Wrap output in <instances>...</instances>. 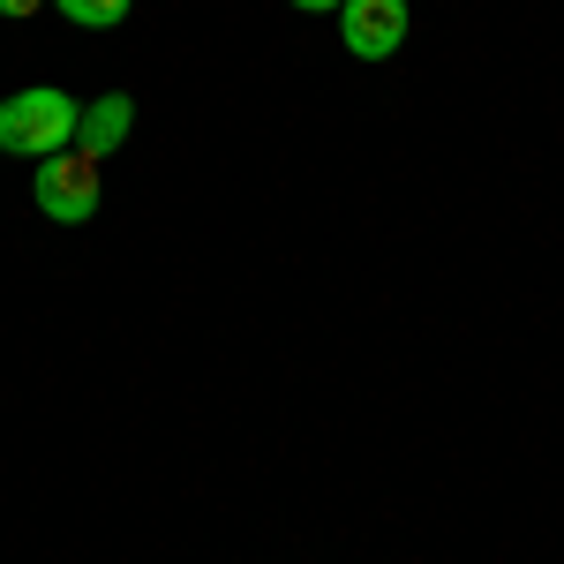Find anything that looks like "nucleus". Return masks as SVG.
Here are the masks:
<instances>
[{"mask_svg":"<svg viewBox=\"0 0 564 564\" xmlns=\"http://www.w3.org/2000/svg\"><path fill=\"white\" fill-rule=\"evenodd\" d=\"M76 121H84V106L68 98V90H15V98H0V151L8 159H53V151H76Z\"/></svg>","mask_w":564,"mask_h":564,"instance_id":"1","label":"nucleus"},{"mask_svg":"<svg viewBox=\"0 0 564 564\" xmlns=\"http://www.w3.org/2000/svg\"><path fill=\"white\" fill-rule=\"evenodd\" d=\"M294 8H302V15H339L347 0H294Z\"/></svg>","mask_w":564,"mask_h":564,"instance_id":"7","label":"nucleus"},{"mask_svg":"<svg viewBox=\"0 0 564 564\" xmlns=\"http://www.w3.org/2000/svg\"><path fill=\"white\" fill-rule=\"evenodd\" d=\"M76 31H113V23H129V0H53Z\"/></svg>","mask_w":564,"mask_h":564,"instance_id":"5","label":"nucleus"},{"mask_svg":"<svg viewBox=\"0 0 564 564\" xmlns=\"http://www.w3.org/2000/svg\"><path fill=\"white\" fill-rule=\"evenodd\" d=\"M39 8H45V0H0V15H8V23H31Z\"/></svg>","mask_w":564,"mask_h":564,"instance_id":"6","label":"nucleus"},{"mask_svg":"<svg viewBox=\"0 0 564 564\" xmlns=\"http://www.w3.org/2000/svg\"><path fill=\"white\" fill-rule=\"evenodd\" d=\"M129 129H135V98H129V90H106V98H90L84 121H76V151L113 159V151L129 143Z\"/></svg>","mask_w":564,"mask_h":564,"instance_id":"4","label":"nucleus"},{"mask_svg":"<svg viewBox=\"0 0 564 564\" xmlns=\"http://www.w3.org/2000/svg\"><path fill=\"white\" fill-rule=\"evenodd\" d=\"M406 0H347L339 8V45H347L354 61H391L399 45H406Z\"/></svg>","mask_w":564,"mask_h":564,"instance_id":"3","label":"nucleus"},{"mask_svg":"<svg viewBox=\"0 0 564 564\" xmlns=\"http://www.w3.org/2000/svg\"><path fill=\"white\" fill-rule=\"evenodd\" d=\"M31 196H39V212L61 218V226H84V218H98V196H106L98 159H90V151H53V159H39Z\"/></svg>","mask_w":564,"mask_h":564,"instance_id":"2","label":"nucleus"}]
</instances>
